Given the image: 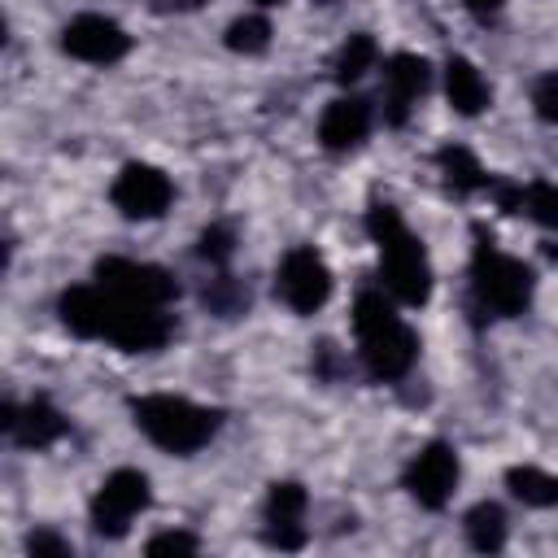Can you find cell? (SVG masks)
<instances>
[{
    "instance_id": "1",
    "label": "cell",
    "mask_w": 558,
    "mask_h": 558,
    "mask_svg": "<svg viewBox=\"0 0 558 558\" xmlns=\"http://www.w3.org/2000/svg\"><path fill=\"white\" fill-rule=\"evenodd\" d=\"M61 323L74 331V336H87V340H109L126 353H148V349H161L170 336H174V318L161 310V305H135V301H122L113 296L109 288L100 283H78V288H65L61 301Z\"/></svg>"
},
{
    "instance_id": "2",
    "label": "cell",
    "mask_w": 558,
    "mask_h": 558,
    "mask_svg": "<svg viewBox=\"0 0 558 558\" xmlns=\"http://www.w3.org/2000/svg\"><path fill=\"white\" fill-rule=\"evenodd\" d=\"M353 336H357V353L371 379L392 384L405 379L414 357H418V336L414 327L392 310V296L384 288H366L353 301Z\"/></svg>"
},
{
    "instance_id": "3",
    "label": "cell",
    "mask_w": 558,
    "mask_h": 558,
    "mask_svg": "<svg viewBox=\"0 0 558 558\" xmlns=\"http://www.w3.org/2000/svg\"><path fill=\"white\" fill-rule=\"evenodd\" d=\"M366 235L379 248V283L397 305H423L432 296V262L423 240L405 227V218L375 201L366 209Z\"/></svg>"
},
{
    "instance_id": "4",
    "label": "cell",
    "mask_w": 558,
    "mask_h": 558,
    "mask_svg": "<svg viewBox=\"0 0 558 558\" xmlns=\"http://www.w3.org/2000/svg\"><path fill=\"white\" fill-rule=\"evenodd\" d=\"M131 418L135 427L166 453H196L205 449L218 427H222V410H209V405H196L187 397H174V392H144V397H131Z\"/></svg>"
},
{
    "instance_id": "5",
    "label": "cell",
    "mask_w": 558,
    "mask_h": 558,
    "mask_svg": "<svg viewBox=\"0 0 558 558\" xmlns=\"http://www.w3.org/2000/svg\"><path fill=\"white\" fill-rule=\"evenodd\" d=\"M536 275L519 257L501 253L484 227H475V253H471V305L488 318H519L532 305Z\"/></svg>"
},
{
    "instance_id": "6",
    "label": "cell",
    "mask_w": 558,
    "mask_h": 558,
    "mask_svg": "<svg viewBox=\"0 0 558 558\" xmlns=\"http://www.w3.org/2000/svg\"><path fill=\"white\" fill-rule=\"evenodd\" d=\"M153 501V488H148V475L135 471V466H118L113 475H105V484L96 488L87 514H92V532L105 536V541H118L126 536V527L135 523V514H144Z\"/></svg>"
},
{
    "instance_id": "7",
    "label": "cell",
    "mask_w": 558,
    "mask_h": 558,
    "mask_svg": "<svg viewBox=\"0 0 558 558\" xmlns=\"http://www.w3.org/2000/svg\"><path fill=\"white\" fill-rule=\"evenodd\" d=\"M275 296L292 310V314H314L327 305L331 296V270L323 262L318 248L310 244H296L283 253L279 270H275Z\"/></svg>"
},
{
    "instance_id": "8",
    "label": "cell",
    "mask_w": 558,
    "mask_h": 558,
    "mask_svg": "<svg viewBox=\"0 0 558 558\" xmlns=\"http://www.w3.org/2000/svg\"><path fill=\"white\" fill-rule=\"evenodd\" d=\"M96 283L109 288V292L122 296V301L161 305V310L179 296V279H174L166 266L131 262V257H100V262H96Z\"/></svg>"
},
{
    "instance_id": "9",
    "label": "cell",
    "mask_w": 558,
    "mask_h": 558,
    "mask_svg": "<svg viewBox=\"0 0 558 558\" xmlns=\"http://www.w3.org/2000/svg\"><path fill=\"white\" fill-rule=\"evenodd\" d=\"M109 201L122 218L131 222H148V218H161L174 201V183L166 170L148 166V161H126L109 187Z\"/></svg>"
},
{
    "instance_id": "10",
    "label": "cell",
    "mask_w": 558,
    "mask_h": 558,
    "mask_svg": "<svg viewBox=\"0 0 558 558\" xmlns=\"http://www.w3.org/2000/svg\"><path fill=\"white\" fill-rule=\"evenodd\" d=\"M458 475H462V466H458L453 445L432 440V445H423V449L405 462V471H401V488H405L423 510H440V506L453 497Z\"/></svg>"
},
{
    "instance_id": "11",
    "label": "cell",
    "mask_w": 558,
    "mask_h": 558,
    "mask_svg": "<svg viewBox=\"0 0 558 558\" xmlns=\"http://www.w3.org/2000/svg\"><path fill=\"white\" fill-rule=\"evenodd\" d=\"M61 48H65L74 61H87V65H113V61L126 57L131 35H126L113 17H105V13H78V17L65 22V31H61Z\"/></svg>"
},
{
    "instance_id": "12",
    "label": "cell",
    "mask_w": 558,
    "mask_h": 558,
    "mask_svg": "<svg viewBox=\"0 0 558 558\" xmlns=\"http://www.w3.org/2000/svg\"><path fill=\"white\" fill-rule=\"evenodd\" d=\"M305 510H310V493L296 480H275L270 493H266V506H262V514H266V545L301 549L310 541Z\"/></svg>"
},
{
    "instance_id": "13",
    "label": "cell",
    "mask_w": 558,
    "mask_h": 558,
    "mask_svg": "<svg viewBox=\"0 0 558 558\" xmlns=\"http://www.w3.org/2000/svg\"><path fill=\"white\" fill-rule=\"evenodd\" d=\"M432 83V65L418 52H392L384 61V122L388 126H405L414 100L427 92Z\"/></svg>"
},
{
    "instance_id": "14",
    "label": "cell",
    "mask_w": 558,
    "mask_h": 558,
    "mask_svg": "<svg viewBox=\"0 0 558 558\" xmlns=\"http://www.w3.org/2000/svg\"><path fill=\"white\" fill-rule=\"evenodd\" d=\"M371 122H375L371 100H362V96H336L323 109V118H318V144L327 153H349V148H357L371 135Z\"/></svg>"
},
{
    "instance_id": "15",
    "label": "cell",
    "mask_w": 558,
    "mask_h": 558,
    "mask_svg": "<svg viewBox=\"0 0 558 558\" xmlns=\"http://www.w3.org/2000/svg\"><path fill=\"white\" fill-rule=\"evenodd\" d=\"M0 427H4L22 449H48L52 440L65 436V418H61V410H57L52 401H44V397H35V401H26V405L4 401V410H0Z\"/></svg>"
},
{
    "instance_id": "16",
    "label": "cell",
    "mask_w": 558,
    "mask_h": 558,
    "mask_svg": "<svg viewBox=\"0 0 558 558\" xmlns=\"http://www.w3.org/2000/svg\"><path fill=\"white\" fill-rule=\"evenodd\" d=\"M445 96H449L453 113H462V118L484 113V109H488V100H493V92H488L484 74H480L466 57H449V61H445Z\"/></svg>"
},
{
    "instance_id": "17",
    "label": "cell",
    "mask_w": 558,
    "mask_h": 558,
    "mask_svg": "<svg viewBox=\"0 0 558 558\" xmlns=\"http://www.w3.org/2000/svg\"><path fill=\"white\" fill-rule=\"evenodd\" d=\"M462 532H466L471 549L497 554V549H506V510H501L497 501H475V506L462 514Z\"/></svg>"
},
{
    "instance_id": "18",
    "label": "cell",
    "mask_w": 558,
    "mask_h": 558,
    "mask_svg": "<svg viewBox=\"0 0 558 558\" xmlns=\"http://www.w3.org/2000/svg\"><path fill=\"white\" fill-rule=\"evenodd\" d=\"M436 166H440V174H445V183L453 192H480V187L493 183V174L480 166V157L471 148H462V144H445L436 153Z\"/></svg>"
},
{
    "instance_id": "19",
    "label": "cell",
    "mask_w": 558,
    "mask_h": 558,
    "mask_svg": "<svg viewBox=\"0 0 558 558\" xmlns=\"http://www.w3.org/2000/svg\"><path fill=\"white\" fill-rule=\"evenodd\" d=\"M506 488H510L523 506H532V510L558 506V475H549V471H541V466H510V471H506Z\"/></svg>"
},
{
    "instance_id": "20",
    "label": "cell",
    "mask_w": 558,
    "mask_h": 558,
    "mask_svg": "<svg viewBox=\"0 0 558 558\" xmlns=\"http://www.w3.org/2000/svg\"><path fill=\"white\" fill-rule=\"evenodd\" d=\"M375 61H379L375 35L357 31V35H349V39L340 44V52H336V61H331V74H336V83H357L366 70H375Z\"/></svg>"
},
{
    "instance_id": "21",
    "label": "cell",
    "mask_w": 558,
    "mask_h": 558,
    "mask_svg": "<svg viewBox=\"0 0 558 558\" xmlns=\"http://www.w3.org/2000/svg\"><path fill=\"white\" fill-rule=\"evenodd\" d=\"M519 214H527L532 222H541L545 231H558V183L549 179H532L519 192Z\"/></svg>"
},
{
    "instance_id": "22",
    "label": "cell",
    "mask_w": 558,
    "mask_h": 558,
    "mask_svg": "<svg viewBox=\"0 0 558 558\" xmlns=\"http://www.w3.org/2000/svg\"><path fill=\"white\" fill-rule=\"evenodd\" d=\"M201 301L209 305V314H222V318H235L248 310V288L235 279V275H214L201 292Z\"/></svg>"
},
{
    "instance_id": "23",
    "label": "cell",
    "mask_w": 558,
    "mask_h": 558,
    "mask_svg": "<svg viewBox=\"0 0 558 558\" xmlns=\"http://www.w3.org/2000/svg\"><path fill=\"white\" fill-rule=\"evenodd\" d=\"M222 44H227L231 52H262V48L270 44V22H266L262 13H248V17H235V22L227 26V35H222Z\"/></svg>"
},
{
    "instance_id": "24",
    "label": "cell",
    "mask_w": 558,
    "mask_h": 558,
    "mask_svg": "<svg viewBox=\"0 0 558 558\" xmlns=\"http://www.w3.org/2000/svg\"><path fill=\"white\" fill-rule=\"evenodd\" d=\"M235 253V227L231 222H209L196 240V257L209 262V266H227Z\"/></svg>"
},
{
    "instance_id": "25",
    "label": "cell",
    "mask_w": 558,
    "mask_h": 558,
    "mask_svg": "<svg viewBox=\"0 0 558 558\" xmlns=\"http://www.w3.org/2000/svg\"><path fill=\"white\" fill-rule=\"evenodd\" d=\"M532 109H536L541 122L558 126V70H549V74H541L532 83Z\"/></svg>"
},
{
    "instance_id": "26",
    "label": "cell",
    "mask_w": 558,
    "mask_h": 558,
    "mask_svg": "<svg viewBox=\"0 0 558 558\" xmlns=\"http://www.w3.org/2000/svg\"><path fill=\"white\" fill-rule=\"evenodd\" d=\"M144 549H148V554H196L201 541H196L192 532H157Z\"/></svg>"
},
{
    "instance_id": "27",
    "label": "cell",
    "mask_w": 558,
    "mask_h": 558,
    "mask_svg": "<svg viewBox=\"0 0 558 558\" xmlns=\"http://www.w3.org/2000/svg\"><path fill=\"white\" fill-rule=\"evenodd\" d=\"M26 549H31V554H61V558L74 554V545H70L65 536H57V532H31V536H26Z\"/></svg>"
},
{
    "instance_id": "28",
    "label": "cell",
    "mask_w": 558,
    "mask_h": 558,
    "mask_svg": "<svg viewBox=\"0 0 558 558\" xmlns=\"http://www.w3.org/2000/svg\"><path fill=\"white\" fill-rule=\"evenodd\" d=\"M340 366H344V362H340L336 344H331V340H323V344L314 349V371H318L323 379H336V375H340Z\"/></svg>"
},
{
    "instance_id": "29",
    "label": "cell",
    "mask_w": 558,
    "mask_h": 558,
    "mask_svg": "<svg viewBox=\"0 0 558 558\" xmlns=\"http://www.w3.org/2000/svg\"><path fill=\"white\" fill-rule=\"evenodd\" d=\"M462 4L471 9V17L488 22V17H497V13H501V4H506V0H462Z\"/></svg>"
},
{
    "instance_id": "30",
    "label": "cell",
    "mask_w": 558,
    "mask_h": 558,
    "mask_svg": "<svg viewBox=\"0 0 558 558\" xmlns=\"http://www.w3.org/2000/svg\"><path fill=\"white\" fill-rule=\"evenodd\" d=\"M257 4H262V9H270V4H279V0H257Z\"/></svg>"
}]
</instances>
